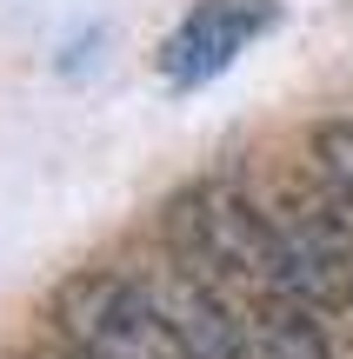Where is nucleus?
<instances>
[{"label":"nucleus","mask_w":353,"mask_h":359,"mask_svg":"<svg viewBox=\"0 0 353 359\" xmlns=\"http://www.w3.org/2000/svg\"><path fill=\"white\" fill-rule=\"evenodd\" d=\"M280 20V0H194L167 40H160V80L173 93H194L220 80L267 27Z\"/></svg>","instance_id":"nucleus-3"},{"label":"nucleus","mask_w":353,"mask_h":359,"mask_svg":"<svg viewBox=\"0 0 353 359\" xmlns=\"http://www.w3.org/2000/svg\"><path fill=\"white\" fill-rule=\"evenodd\" d=\"M53 320L60 339L87 359H180L160 293L127 273H74L53 293Z\"/></svg>","instance_id":"nucleus-2"},{"label":"nucleus","mask_w":353,"mask_h":359,"mask_svg":"<svg viewBox=\"0 0 353 359\" xmlns=\"http://www.w3.org/2000/svg\"><path fill=\"white\" fill-rule=\"evenodd\" d=\"M167 246H173V259H180L194 280H207V286L227 280V286H247L260 306H267V299H293V306H300V293H293L287 226H280L274 213H260L247 193L220 187V180L173 193V206H167Z\"/></svg>","instance_id":"nucleus-1"},{"label":"nucleus","mask_w":353,"mask_h":359,"mask_svg":"<svg viewBox=\"0 0 353 359\" xmlns=\"http://www.w3.org/2000/svg\"><path fill=\"white\" fill-rule=\"evenodd\" d=\"M307 154H314V173H320V187L333 193V206H353V120L314 127Z\"/></svg>","instance_id":"nucleus-6"},{"label":"nucleus","mask_w":353,"mask_h":359,"mask_svg":"<svg viewBox=\"0 0 353 359\" xmlns=\"http://www.w3.org/2000/svg\"><path fill=\"white\" fill-rule=\"evenodd\" d=\"M160 306H167V326L180 339V359H253V326H240L207 280H194V273L173 280Z\"/></svg>","instance_id":"nucleus-4"},{"label":"nucleus","mask_w":353,"mask_h":359,"mask_svg":"<svg viewBox=\"0 0 353 359\" xmlns=\"http://www.w3.org/2000/svg\"><path fill=\"white\" fill-rule=\"evenodd\" d=\"M253 359H333L327 333L314 326V313L293 299H267L253 313Z\"/></svg>","instance_id":"nucleus-5"},{"label":"nucleus","mask_w":353,"mask_h":359,"mask_svg":"<svg viewBox=\"0 0 353 359\" xmlns=\"http://www.w3.org/2000/svg\"><path fill=\"white\" fill-rule=\"evenodd\" d=\"M27 359H87L80 346H53V353H27Z\"/></svg>","instance_id":"nucleus-7"}]
</instances>
